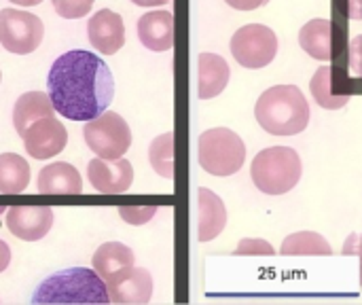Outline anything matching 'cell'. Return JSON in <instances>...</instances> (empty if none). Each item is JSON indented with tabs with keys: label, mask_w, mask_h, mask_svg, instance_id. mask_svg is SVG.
<instances>
[{
	"label": "cell",
	"mask_w": 362,
	"mask_h": 305,
	"mask_svg": "<svg viewBox=\"0 0 362 305\" xmlns=\"http://www.w3.org/2000/svg\"><path fill=\"white\" fill-rule=\"evenodd\" d=\"M8 263H11V248L6 242L0 240V274L8 267Z\"/></svg>",
	"instance_id": "1f68e13d"
},
{
	"label": "cell",
	"mask_w": 362,
	"mask_h": 305,
	"mask_svg": "<svg viewBox=\"0 0 362 305\" xmlns=\"http://www.w3.org/2000/svg\"><path fill=\"white\" fill-rule=\"evenodd\" d=\"M280 253L284 257H288V255H297V257L299 255H331L333 248H331V244L320 234H314V231H297V234H291L284 240Z\"/></svg>",
	"instance_id": "603a6c76"
},
{
	"label": "cell",
	"mask_w": 362,
	"mask_h": 305,
	"mask_svg": "<svg viewBox=\"0 0 362 305\" xmlns=\"http://www.w3.org/2000/svg\"><path fill=\"white\" fill-rule=\"evenodd\" d=\"M108 287V297L112 304L134 305V304H148L153 297V276L144 267H129L110 282Z\"/></svg>",
	"instance_id": "7c38bea8"
},
{
	"label": "cell",
	"mask_w": 362,
	"mask_h": 305,
	"mask_svg": "<svg viewBox=\"0 0 362 305\" xmlns=\"http://www.w3.org/2000/svg\"><path fill=\"white\" fill-rule=\"evenodd\" d=\"M42 117H55V108L51 104L49 93H45V91H28V93L17 98V102L13 106V125H15L19 136H23V132L34 121H38Z\"/></svg>",
	"instance_id": "ffe728a7"
},
{
	"label": "cell",
	"mask_w": 362,
	"mask_h": 305,
	"mask_svg": "<svg viewBox=\"0 0 362 305\" xmlns=\"http://www.w3.org/2000/svg\"><path fill=\"white\" fill-rule=\"evenodd\" d=\"M0 81H2V72H0Z\"/></svg>",
	"instance_id": "d590c367"
},
{
	"label": "cell",
	"mask_w": 362,
	"mask_h": 305,
	"mask_svg": "<svg viewBox=\"0 0 362 305\" xmlns=\"http://www.w3.org/2000/svg\"><path fill=\"white\" fill-rule=\"evenodd\" d=\"M6 227L17 240L38 242L53 227V210L49 206H11L6 208Z\"/></svg>",
	"instance_id": "8fae6325"
},
{
	"label": "cell",
	"mask_w": 362,
	"mask_h": 305,
	"mask_svg": "<svg viewBox=\"0 0 362 305\" xmlns=\"http://www.w3.org/2000/svg\"><path fill=\"white\" fill-rule=\"evenodd\" d=\"M2 212H6V206H2V204H0V214H2Z\"/></svg>",
	"instance_id": "e575fe53"
},
{
	"label": "cell",
	"mask_w": 362,
	"mask_h": 305,
	"mask_svg": "<svg viewBox=\"0 0 362 305\" xmlns=\"http://www.w3.org/2000/svg\"><path fill=\"white\" fill-rule=\"evenodd\" d=\"M53 2V8L59 17L64 19H78V17H85L93 2L95 0H51Z\"/></svg>",
	"instance_id": "d4e9b609"
},
{
	"label": "cell",
	"mask_w": 362,
	"mask_h": 305,
	"mask_svg": "<svg viewBox=\"0 0 362 305\" xmlns=\"http://www.w3.org/2000/svg\"><path fill=\"white\" fill-rule=\"evenodd\" d=\"M335 76H337V70L333 66H322L314 72V76L310 81V91H312L316 104L327 110H339L350 102L348 91H337Z\"/></svg>",
	"instance_id": "44dd1931"
},
{
	"label": "cell",
	"mask_w": 362,
	"mask_h": 305,
	"mask_svg": "<svg viewBox=\"0 0 362 305\" xmlns=\"http://www.w3.org/2000/svg\"><path fill=\"white\" fill-rule=\"evenodd\" d=\"M341 2V13L350 19H362V0H337Z\"/></svg>",
	"instance_id": "f546056e"
},
{
	"label": "cell",
	"mask_w": 362,
	"mask_h": 305,
	"mask_svg": "<svg viewBox=\"0 0 362 305\" xmlns=\"http://www.w3.org/2000/svg\"><path fill=\"white\" fill-rule=\"evenodd\" d=\"M255 117L274 136H295L310 123V104L297 85H276L261 93Z\"/></svg>",
	"instance_id": "7a4b0ae2"
},
{
	"label": "cell",
	"mask_w": 362,
	"mask_h": 305,
	"mask_svg": "<svg viewBox=\"0 0 362 305\" xmlns=\"http://www.w3.org/2000/svg\"><path fill=\"white\" fill-rule=\"evenodd\" d=\"M30 183V166L15 153L0 155V193L17 195Z\"/></svg>",
	"instance_id": "7402d4cb"
},
{
	"label": "cell",
	"mask_w": 362,
	"mask_h": 305,
	"mask_svg": "<svg viewBox=\"0 0 362 305\" xmlns=\"http://www.w3.org/2000/svg\"><path fill=\"white\" fill-rule=\"evenodd\" d=\"M38 193H42V195H81L83 178L74 166H70L66 161H55L40 170Z\"/></svg>",
	"instance_id": "2e32d148"
},
{
	"label": "cell",
	"mask_w": 362,
	"mask_h": 305,
	"mask_svg": "<svg viewBox=\"0 0 362 305\" xmlns=\"http://www.w3.org/2000/svg\"><path fill=\"white\" fill-rule=\"evenodd\" d=\"M85 144L102 159H119L132 146V130L127 121L112 110H104L83 127Z\"/></svg>",
	"instance_id": "8992f818"
},
{
	"label": "cell",
	"mask_w": 362,
	"mask_h": 305,
	"mask_svg": "<svg viewBox=\"0 0 362 305\" xmlns=\"http://www.w3.org/2000/svg\"><path fill=\"white\" fill-rule=\"evenodd\" d=\"M87 36L95 51L104 55L117 53L125 45V23L123 17L110 8L98 11L87 21Z\"/></svg>",
	"instance_id": "4fadbf2b"
},
{
	"label": "cell",
	"mask_w": 362,
	"mask_h": 305,
	"mask_svg": "<svg viewBox=\"0 0 362 305\" xmlns=\"http://www.w3.org/2000/svg\"><path fill=\"white\" fill-rule=\"evenodd\" d=\"M148 161L161 178H174V132H165L151 142Z\"/></svg>",
	"instance_id": "cb8c5ba5"
},
{
	"label": "cell",
	"mask_w": 362,
	"mask_h": 305,
	"mask_svg": "<svg viewBox=\"0 0 362 305\" xmlns=\"http://www.w3.org/2000/svg\"><path fill=\"white\" fill-rule=\"evenodd\" d=\"M235 255H246V257H257V255H267V257H274L276 251L269 242L265 240H259V238H244L238 248H235Z\"/></svg>",
	"instance_id": "4316f807"
},
{
	"label": "cell",
	"mask_w": 362,
	"mask_h": 305,
	"mask_svg": "<svg viewBox=\"0 0 362 305\" xmlns=\"http://www.w3.org/2000/svg\"><path fill=\"white\" fill-rule=\"evenodd\" d=\"M337 28L329 19H312L299 32V45L308 55L320 62H331L337 53Z\"/></svg>",
	"instance_id": "5bb4252c"
},
{
	"label": "cell",
	"mask_w": 362,
	"mask_h": 305,
	"mask_svg": "<svg viewBox=\"0 0 362 305\" xmlns=\"http://www.w3.org/2000/svg\"><path fill=\"white\" fill-rule=\"evenodd\" d=\"M23 146L34 159H51L68 144V132L55 117H42L23 132Z\"/></svg>",
	"instance_id": "9c48e42d"
},
{
	"label": "cell",
	"mask_w": 362,
	"mask_h": 305,
	"mask_svg": "<svg viewBox=\"0 0 362 305\" xmlns=\"http://www.w3.org/2000/svg\"><path fill=\"white\" fill-rule=\"evenodd\" d=\"M197 212H199V227H197L199 242H210L218 238L227 225V208L223 200L214 191L202 187L197 191Z\"/></svg>",
	"instance_id": "ac0fdd59"
},
{
	"label": "cell",
	"mask_w": 362,
	"mask_h": 305,
	"mask_svg": "<svg viewBox=\"0 0 362 305\" xmlns=\"http://www.w3.org/2000/svg\"><path fill=\"white\" fill-rule=\"evenodd\" d=\"M231 53L244 68H263L278 53V36L263 23H248L231 36Z\"/></svg>",
	"instance_id": "ba28073f"
},
{
	"label": "cell",
	"mask_w": 362,
	"mask_h": 305,
	"mask_svg": "<svg viewBox=\"0 0 362 305\" xmlns=\"http://www.w3.org/2000/svg\"><path fill=\"white\" fill-rule=\"evenodd\" d=\"M138 38L148 51H170L174 47V15L151 11L138 19Z\"/></svg>",
	"instance_id": "9a60e30c"
},
{
	"label": "cell",
	"mask_w": 362,
	"mask_h": 305,
	"mask_svg": "<svg viewBox=\"0 0 362 305\" xmlns=\"http://www.w3.org/2000/svg\"><path fill=\"white\" fill-rule=\"evenodd\" d=\"M49 98L62 117L91 121L108 110L115 98V79L108 64L85 49L62 53L47 74Z\"/></svg>",
	"instance_id": "6da1fadb"
},
{
	"label": "cell",
	"mask_w": 362,
	"mask_h": 305,
	"mask_svg": "<svg viewBox=\"0 0 362 305\" xmlns=\"http://www.w3.org/2000/svg\"><path fill=\"white\" fill-rule=\"evenodd\" d=\"M91 263H93V270L104 278V282H110L125 270L134 267L136 257L129 246L121 242H106L95 251Z\"/></svg>",
	"instance_id": "d6986e66"
},
{
	"label": "cell",
	"mask_w": 362,
	"mask_h": 305,
	"mask_svg": "<svg viewBox=\"0 0 362 305\" xmlns=\"http://www.w3.org/2000/svg\"><path fill=\"white\" fill-rule=\"evenodd\" d=\"M348 53H350V70L362 79V34L352 38Z\"/></svg>",
	"instance_id": "83f0119b"
},
{
	"label": "cell",
	"mask_w": 362,
	"mask_h": 305,
	"mask_svg": "<svg viewBox=\"0 0 362 305\" xmlns=\"http://www.w3.org/2000/svg\"><path fill=\"white\" fill-rule=\"evenodd\" d=\"M87 178L91 187L102 195H119L125 193L134 183V168L125 157L119 159H102L95 157L87 166Z\"/></svg>",
	"instance_id": "30bf717a"
},
{
	"label": "cell",
	"mask_w": 362,
	"mask_h": 305,
	"mask_svg": "<svg viewBox=\"0 0 362 305\" xmlns=\"http://www.w3.org/2000/svg\"><path fill=\"white\" fill-rule=\"evenodd\" d=\"M341 253H344L346 257L356 255V257L361 259V287H362V234H350V236H348V240L344 242Z\"/></svg>",
	"instance_id": "f1b7e54d"
},
{
	"label": "cell",
	"mask_w": 362,
	"mask_h": 305,
	"mask_svg": "<svg viewBox=\"0 0 362 305\" xmlns=\"http://www.w3.org/2000/svg\"><path fill=\"white\" fill-rule=\"evenodd\" d=\"M197 74V96L202 100H210L225 91V87L229 85L231 68L225 57L216 53H199Z\"/></svg>",
	"instance_id": "e0dca14e"
},
{
	"label": "cell",
	"mask_w": 362,
	"mask_h": 305,
	"mask_svg": "<svg viewBox=\"0 0 362 305\" xmlns=\"http://www.w3.org/2000/svg\"><path fill=\"white\" fill-rule=\"evenodd\" d=\"M303 174L301 157L291 146L263 149L250 166L252 183L267 195H284L297 187Z\"/></svg>",
	"instance_id": "277c9868"
},
{
	"label": "cell",
	"mask_w": 362,
	"mask_h": 305,
	"mask_svg": "<svg viewBox=\"0 0 362 305\" xmlns=\"http://www.w3.org/2000/svg\"><path fill=\"white\" fill-rule=\"evenodd\" d=\"M11 2H17V4H23V6H32V4H40L42 0H11Z\"/></svg>",
	"instance_id": "836d02e7"
},
{
	"label": "cell",
	"mask_w": 362,
	"mask_h": 305,
	"mask_svg": "<svg viewBox=\"0 0 362 305\" xmlns=\"http://www.w3.org/2000/svg\"><path fill=\"white\" fill-rule=\"evenodd\" d=\"M157 214V206H123L119 208V217L129 225H144Z\"/></svg>",
	"instance_id": "484cf974"
},
{
	"label": "cell",
	"mask_w": 362,
	"mask_h": 305,
	"mask_svg": "<svg viewBox=\"0 0 362 305\" xmlns=\"http://www.w3.org/2000/svg\"><path fill=\"white\" fill-rule=\"evenodd\" d=\"M229 6L238 8V11H255L259 6H263L267 0H225Z\"/></svg>",
	"instance_id": "4dcf8cb0"
},
{
	"label": "cell",
	"mask_w": 362,
	"mask_h": 305,
	"mask_svg": "<svg viewBox=\"0 0 362 305\" xmlns=\"http://www.w3.org/2000/svg\"><path fill=\"white\" fill-rule=\"evenodd\" d=\"M32 304H110L104 278L89 267H70L45 278Z\"/></svg>",
	"instance_id": "3957f363"
},
{
	"label": "cell",
	"mask_w": 362,
	"mask_h": 305,
	"mask_svg": "<svg viewBox=\"0 0 362 305\" xmlns=\"http://www.w3.org/2000/svg\"><path fill=\"white\" fill-rule=\"evenodd\" d=\"M45 36L42 19L34 13L19 8H2L0 11V42L8 53L28 55L34 53Z\"/></svg>",
	"instance_id": "52a82bcc"
},
{
	"label": "cell",
	"mask_w": 362,
	"mask_h": 305,
	"mask_svg": "<svg viewBox=\"0 0 362 305\" xmlns=\"http://www.w3.org/2000/svg\"><path fill=\"white\" fill-rule=\"evenodd\" d=\"M132 2L138 4V6H157V4H165L170 0H132Z\"/></svg>",
	"instance_id": "d6a6232c"
},
{
	"label": "cell",
	"mask_w": 362,
	"mask_h": 305,
	"mask_svg": "<svg viewBox=\"0 0 362 305\" xmlns=\"http://www.w3.org/2000/svg\"><path fill=\"white\" fill-rule=\"evenodd\" d=\"M197 159L212 176H233L246 161V144L233 130L212 127L199 136Z\"/></svg>",
	"instance_id": "5b68a950"
}]
</instances>
